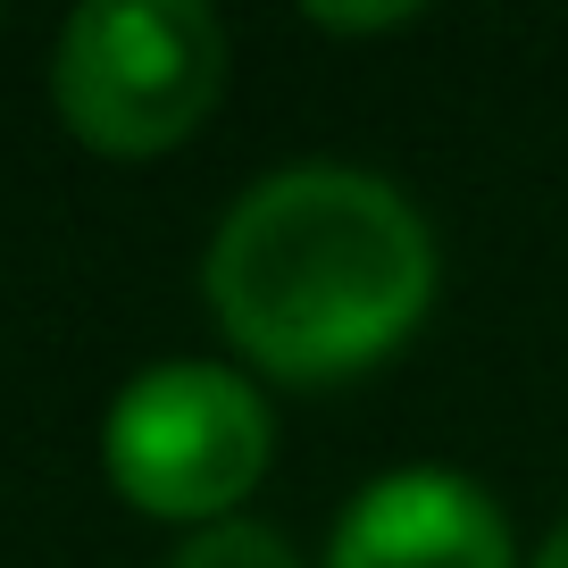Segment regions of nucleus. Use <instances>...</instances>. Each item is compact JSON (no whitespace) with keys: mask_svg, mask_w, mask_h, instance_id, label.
Here are the masks:
<instances>
[{"mask_svg":"<svg viewBox=\"0 0 568 568\" xmlns=\"http://www.w3.org/2000/svg\"><path fill=\"white\" fill-rule=\"evenodd\" d=\"M435 302V234L368 168H284L226 210L210 310L234 352L284 385L359 376L402 352Z\"/></svg>","mask_w":568,"mask_h":568,"instance_id":"obj_1","label":"nucleus"},{"mask_svg":"<svg viewBox=\"0 0 568 568\" xmlns=\"http://www.w3.org/2000/svg\"><path fill=\"white\" fill-rule=\"evenodd\" d=\"M535 568H568V518L544 535V551H535Z\"/></svg>","mask_w":568,"mask_h":568,"instance_id":"obj_7","label":"nucleus"},{"mask_svg":"<svg viewBox=\"0 0 568 568\" xmlns=\"http://www.w3.org/2000/svg\"><path fill=\"white\" fill-rule=\"evenodd\" d=\"M326 568H518L501 510L452 468H393L343 510Z\"/></svg>","mask_w":568,"mask_h":568,"instance_id":"obj_4","label":"nucleus"},{"mask_svg":"<svg viewBox=\"0 0 568 568\" xmlns=\"http://www.w3.org/2000/svg\"><path fill=\"white\" fill-rule=\"evenodd\" d=\"M418 18V9H402V0H393V9H310V26H326V34H376V26H409Z\"/></svg>","mask_w":568,"mask_h":568,"instance_id":"obj_6","label":"nucleus"},{"mask_svg":"<svg viewBox=\"0 0 568 568\" xmlns=\"http://www.w3.org/2000/svg\"><path fill=\"white\" fill-rule=\"evenodd\" d=\"M226 84V26L201 0H84L59 26L51 101L109 160L176 151Z\"/></svg>","mask_w":568,"mask_h":568,"instance_id":"obj_2","label":"nucleus"},{"mask_svg":"<svg viewBox=\"0 0 568 568\" xmlns=\"http://www.w3.org/2000/svg\"><path fill=\"white\" fill-rule=\"evenodd\" d=\"M168 568H302V551L284 544L276 527H251V518H217V527H193V535H184Z\"/></svg>","mask_w":568,"mask_h":568,"instance_id":"obj_5","label":"nucleus"},{"mask_svg":"<svg viewBox=\"0 0 568 568\" xmlns=\"http://www.w3.org/2000/svg\"><path fill=\"white\" fill-rule=\"evenodd\" d=\"M267 452H276V418H267L260 385L217 368V359L142 368L109 402V426H101L109 485L134 510L184 518V527H217L260 485Z\"/></svg>","mask_w":568,"mask_h":568,"instance_id":"obj_3","label":"nucleus"}]
</instances>
